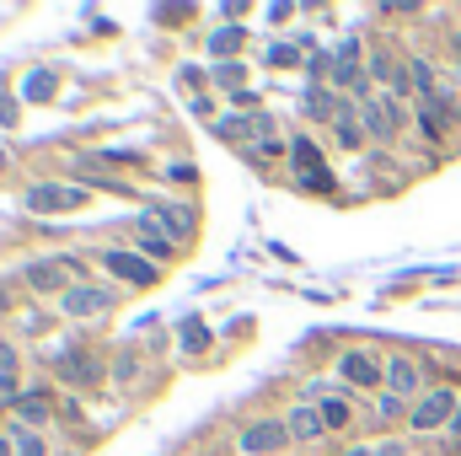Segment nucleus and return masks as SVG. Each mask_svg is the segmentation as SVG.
<instances>
[{
	"label": "nucleus",
	"mask_w": 461,
	"mask_h": 456,
	"mask_svg": "<svg viewBox=\"0 0 461 456\" xmlns=\"http://www.w3.org/2000/svg\"><path fill=\"white\" fill-rule=\"evenodd\" d=\"M5 312H11V290L0 285V317H5Z\"/></svg>",
	"instance_id": "nucleus-31"
},
{
	"label": "nucleus",
	"mask_w": 461,
	"mask_h": 456,
	"mask_svg": "<svg viewBox=\"0 0 461 456\" xmlns=\"http://www.w3.org/2000/svg\"><path fill=\"white\" fill-rule=\"evenodd\" d=\"M11 414H16V424H22V430H43L59 408H54V397H49V392H22V397L11 403Z\"/></svg>",
	"instance_id": "nucleus-15"
},
{
	"label": "nucleus",
	"mask_w": 461,
	"mask_h": 456,
	"mask_svg": "<svg viewBox=\"0 0 461 456\" xmlns=\"http://www.w3.org/2000/svg\"><path fill=\"white\" fill-rule=\"evenodd\" d=\"M215 81H221V87H236V92H241V81H247V76H241V65H221V70H215Z\"/></svg>",
	"instance_id": "nucleus-25"
},
{
	"label": "nucleus",
	"mask_w": 461,
	"mask_h": 456,
	"mask_svg": "<svg viewBox=\"0 0 461 456\" xmlns=\"http://www.w3.org/2000/svg\"><path fill=\"white\" fill-rule=\"evenodd\" d=\"M339 456H370V451H365V446H348V451H339Z\"/></svg>",
	"instance_id": "nucleus-32"
},
{
	"label": "nucleus",
	"mask_w": 461,
	"mask_h": 456,
	"mask_svg": "<svg viewBox=\"0 0 461 456\" xmlns=\"http://www.w3.org/2000/svg\"><path fill=\"white\" fill-rule=\"evenodd\" d=\"M456 408H461L456 387H429V392L408 408V430H413V435H440V430H451Z\"/></svg>",
	"instance_id": "nucleus-1"
},
{
	"label": "nucleus",
	"mask_w": 461,
	"mask_h": 456,
	"mask_svg": "<svg viewBox=\"0 0 461 456\" xmlns=\"http://www.w3.org/2000/svg\"><path fill=\"white\" fill-rule=\"evenodd\" d=\"M11 456H49V446H43V435H38V430L11 424Z\"/></svg>",
	"instance_id": "nucleus-19"
},
{
	"label": "nucleus",
	"mask_w": 461,
	"mask_h": 456,
	"mask_svg": "<svg viewBox=\"0 0 461 456\" xmlns=\"http://www.w3.org/2000/svg\"><path fill=\"white\" fill-rule=\"evenodd\" d=\"M0 118H5V123H16V103H11V97H0Z\"/></svg>",
	"instance_id": "nucleus-29"
},
{
	"label": "nucleus",
	"mask_w": 461,
	"mask_h": 456,
	"mask_svg": "<svg viewBox=\"0 0 461 456\" xmlns=\"http://www.w3.org/2000/svg\"><path fill=\"white\" fill-rule=\"evenodd\" d=\"M419 123L429 140H446V123H440V108H419Z\"/></svg>",
	"instance_id": "nucleus-23"
},
{
	"label": "nucleus",
	"mask_w": 461,
	"mask_h": 456,
	"mask_svg": "<svg viewBox=\"0 0 461 456\" xmlns=\"http://www.w3.org/2000/svg\"><path fill=\"white\" fill-rule=\"evenodd\" d=\"M456 32H461V27H456Z\"/></svg>",
	"instance_id": "nucleus-36"
},
{
	"label": "nucleus",
	"mask_w": 461,
	"mask_h": 456,
	"mask_svg": "<svg viewBox=\"0 0 461 456\" xmlns=\"http://www.w3.org/2000/svg\"><path fill=\"white\" fill-rule=\"evenodd\" d=\"M285 446H295L290 430H285V414H279V419H274V414H268V419H252V424L241 430V441H236L241 456H279Z\"/></svg>",
	"instance_id": "nucleus-5"
},
{
	"label": "nucleus",
	"mask_w": 461,
	"mask_h": 456,
	"mask_svg": "<svg viewBox=\"0 0 461 456\" xmlns=\"http://www.w3.org/2000/svg\"><path fill=\"white\" fill-rule=\"evenodd\" d=\"M0 167H5V156H0Z\"/></svg>",
	"instance_id": "nucleus-35"
},
{
	"label": "nucleus",
	"mask_w": 461,
	"mask_h": 456,
	"mask_svg": "<svg viewBox=\"0 0 461 456\" xmlns=\"http://www.w3.org/2000/svg\"><path fill=\"white\" fill-rule=\"evenodd\" d=\"M113 381L118 387H134V381H140V349H123L113 360Z\"/></svg>",
	"instance_id": "nucleus-20"
},
{
	"label": "nucleus",
	"mask_w": 461,
	"mask_h": 456,
	"mask_svg": "<svg viewBox=\"0 0 461 456\" xmlns=\"http://www.w3.org/2000/svg\"><path fill=\"white\" fill-rule=\"evenodd\" d=\"M408 408H413V403H402L397 392H375V419H386V424H392V419H402Z\"/></svg>",
	"instance_id": "nucleus-21"
},
{
	"label": "nucleus",
	"mask_w": 461,
	"mask_h": 456,
	"mask_svg": "<svg viewBox=\"0 0 461 456\" xmlns=\"http://www.w3.org/2000/svg\"><path fill=\"white\" fill-rule=\"evenodd\" d=\"M359 129H365L370 140L392 145V140L408 129V103H397V97H365V103H359Z\"/></svg>",
	"instance_id": "nucleus-3"
},
{
	"label": "nucleus",
	"mask_w": 461,
	"mask_h": 456,
	"mask_svg": "<svg viewBox=\"0 0 461 456\" xmlns=\"http://www.w3.org/2000/svg\"><path fill=\"white\" fill-rule=\"evenodd\" d=\"M290 161H295V178H306V172H322V167H328V161H322V150H317L306 134H295V140H290Z\"/></svg>",
	"instance_id": "nucleus-18"
},
{
	"label": "nucleus",
	"mask_w": 461,
	"mask_h": 456,
	"mask_svg": "<svg viewBox=\"0 0 461 456\" xmlns=\"http://www.w3.org/2000/svg\"><path fill=\"white\" fill-rule=\"evenodd\" d=\"M285 430H290V441H295V446H317V441H328V435H333L317 403H295V408L285 414Z\"/></svg>",
	"instance_id": "nucleus-10"
},
{
	"label": "nucleus",
	"mask_w": 461,
	"mask_h": 456,
	"mask_svg": "<svg viewBox=\"0 0 461 456\" xmlns=\"http://www.w3.org/2000/svg\"><path fill=\"white\" fill-rule=\"evenodd\" d=\"M150 215L167 226V236H172L177 247H183V242H194V215H188L183 205H172V199H156V205H150Z\"/></svg>",
	"instance_id": "nucleus-16"
},
{
	"label": "nucleus",
	"mask_w": 461,
	"mask_h": 456,
	"mask_svg": "<svg viewBox=\"0 0 461 456\" xmlns=\"http://www.w3.org/2000/svg\"><path fill=\"white\" fill-rule=\"evenodd\" d=\"M103 269L123 279V285H140V290H150V285H161V263H150L145 252H123V247H108L103 252Z\"/></svg>",
	"instance_id": "nucleus-6"
},
{
	"label": "nucleus",
	"mask_w": 461,
	"mask_h": 456,
	"mask_svg": "<svg viewBox=\"0 0 461 456\" xmlns=\"http://www.w3.org/2000/svg\"><path fill=\"white\" fill-rule=\"evenodd\" d=\"M306 114H312V118H322V123H333V118L344 123V118H348V114H359V108H348V97H344V92H333V87L322 81V87H312V92H306Z\"/></svg>",
	"instance_id": "nucleus-14"
},
{
	"label": "nucleus",
	"mask_w": 461,
	"mask_h": 456,
	"mask_svg": "<svg viewBox=\"0 0 461 456\" xmlns=\"http://www.w3.org/2000/svg\"><path fill=\"white\" fill-rule=\"evenodd\" d=\"M451 441H461V408H456V419H451V430H446Z\"/></svg>",
	"instance_id": "nucleus-30"
},
{
	"label": "nucleus",
	"mask_w": 461,
	"mask_h": 456,
	"mask_svg": "<svg viewBox=\"0 0 461 456\" xmlns=\"http://www.w3.org/2000/svg\"><path fill=\"white\" fill-rule=\"evenodd\" d=\"M386 392H397L402 403H419V397H424V365L408 360V354L386 360Z\"/></svg>",
	"instance_id": "nucleus-12"
},
{
	"label": "nucleus",
	"mask_w": 461,
	"mask_h": 456,
	"mask_svg": "<svg viewBox=\"0 0 461 456\" xmlns=\"http://www.w3.org/2000/svg\"><path fill=\"white\" fill-rule=\"evenodd\" d=\"M0 456H11V441H0Z\"/></svg>",
	"instance_id": "nucleus-34"
},
{
	"label": "nucleus",
	"mask_w": 461,
	"mask_h": 456,
	"mask_svg": "<svg viewBox=\"0 0 461 456\" xmlns=\"http://www.w3.org/2000/svg\"><path fill=\"white\" fill-rule=\"evenodd\" d=\"M134 236H140V252H150V263H167V258L177 252V242L167 236V226H161V221H156L150 210H145V215L134 221Z\"/></svg>",
	"instance_id": "nucleus-13"
},
{
	"label": "nucleus",
	"mask_w": 461,
	"mask_h": 456,
	"mask_svg": "<svg viewBox=\"0 0 461 456\" xmlns=\"http://www.w3.org/2000/svg\"><path fill=\"white\" fill-rule=\"evenodd\" d=\"M108 306H113V296H108L103 285H76L70 296H59V312L76 317V323H86V317H108Z\"/></svg>",
	"instance_id": "nucleus-11"
},
{
	"label": "nucleus",
	"mask_w": 461,
	"mask_h": 456,
	"mask_svg": "<svg viewBox=\"0 0 461 456\" xmlns=\"http://www.w3.org/2000/svg\"><path fill=\"white\" fill-rule=\"evenodd\" d=\"M370 456H408V446H402V441H381Z\"/></svg>",
	"instance_id": "nucleus-27"
},
{
	"label": "nucleus",
	"mask_w": 461,
	"mask_h": 456,
	"mask_svg": "<svg viewBox=\"0 0 461 456\" xmlns=\"http://www.w3.org/2000/svg\"><path fill=\"white\" fill-rule=\"evenodd\" d=\"M54 370H59V381H70V387H103V360H97L92 349H59Z\"/></svg>",
	"instance_id": "nucleus-9"
},
{
	"label": "nucleus",
	"mask_w": 461,
	"mask_h": 456,
	"mask_svg": "<svg viewBox=\"0 0 461 456\" xmlns=\"http://www.w3.org/2000/svg\"><path fill=\"white\" fill-rule=\"evenodd\" d=\"M236 43H241V27H226V32H215V38H210V49H215V54H226V49H236Z\"/></svg>",
	"instance_id": "nucleus-24"
},
{
	"label": "nucleus",
	"mask_w": 461,
	"mask_h": 456,
	"mask_svg": "<svg viewBox=\"0 0 461 456\" xmlns=\"http://www.w3.org/2000/svg\"><path fill=\"white\" fill-rule=\"evenodd\" d=\"M339 376H344V387H359V392H386V365L370 349H344Z\"/></svg>",
	"instance_id": "nucleus-7"
},
{
	"label": "nucleus",
	"mask_w": 461,
	"mask_h": 456,
	"mask_svg": "<svg viewBox=\"0 0 461 456\" xmlns=\"http://www.w3.org/2000/svg\"><path fill=\"white\" fill-rule=\"evenodd\" d=\"M268 65H295V49L290 43H268Z\"/></svg>",
	"instance_id": "nucleus-26"
},
{
	"label": "nucleus",
	"mask_w": 461,
	"mask_h": 456,
	"mask_svg": "<svg viewBox=\"0 0 461 456\" xmlns=\"http://www.w3.org/2000/svg\"><path fill=\"white\" fill-rule=\"evenodd\" d=\"M183 349H188V354H204V349H210V333H204V323H188V328H183Z\"/></svg>",
	"instance_id": "nucleus-22"
},
{
	"label": "nucleus",
	"mask_w": 461,
	"mask_h": 456,
	"mask_svg": "<svg viewBox=\"0 0 461 456\" xmlns=\"http://www.w3.org/2000/svg\"><path fill=\"white\" fill-rule=\"evenodd\" d=\"M76 274H81L76 258H32V263H22V285L38 290V296H70Z\"/></svg>",
	"instance_id": "nucleus-2"
},
{
	"label": "nucleus",
	"mask_w": 461,
	"mask_h": 456,
	"mask_svg": "<svg viewBox=\"0 0 461 456\" xmlns=\"http://www.w3.org/2000/svg\"><path fill=\"white\" fill-rule=\"evenodd\" d=\"M451 49H456V65H461V32H456V38H451Z\"/></svg>",
	"instance_id": "nucleus-33"
},
{
	"label": "nucleus",
	"mask_w": 461,
	"mask_h": 456,
	"mask_svg": "<svg viewBox=\"0 0 461 456\" xmlns=\"http://www.w3.org/2000/svg\"><path fill=\"white\" fill-rule=\"evenodd\" d=\"M16 381H22V360H16V343L0 339V403H5V408L22 397V387H16Z\"/></svg>",
	"instance_id": "nucleus-17"
},
{
	"label": "nucleus",
	"mask_w": 461,
	"mask_h": 456,
	"mask_svg": "<svg viewBox=\"0 0 461 456\" xmlns=\"http://www.w3.org/2000/svg\"><path fill=\"white\" fill-rule=\"evenodd\" d=\"M86 199H92V194H86L81 183H32L22 205H27L32 215H70V210H81Z\"/></svg>",
	"instance_id": "nucleus-4"
},
{
	"label": "nucleus",
	"mask_w": 461,
	"mask_h": 456,
	"mask_svg": "<svg viewBox=\"0 0 461 456\" xmlns=\"http://www.w3.org/2000/svg\"><path fill=\"white\" fill-rule=\"evenodd\" d=\"M365 81H370V59L359 54V43H344V49L333 54L328 87H333V92H365Z\"/></svg>",
	"instance_id": "nucleus-8"
},
{
	"label": "nucleus",
	"mask_w": 461,
	"mask_h": 456,
	"mask_svg": "<svg viewBox=\"0 0 461 456\" xmlns=\"http://www.w3.org/2000/svg\"><path fill=\"white\" fill-rule=\"evenodd\" d=\"M359 134H365V129H354L348 118H344V123H339V140H344V145H359Z\"/></svg>",
	"instance_id": "nucleus-28"
}]
</instances>
